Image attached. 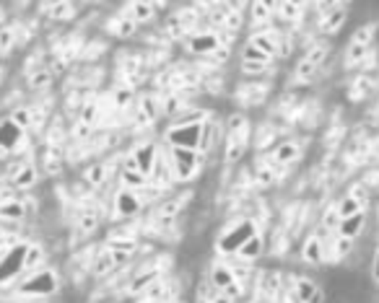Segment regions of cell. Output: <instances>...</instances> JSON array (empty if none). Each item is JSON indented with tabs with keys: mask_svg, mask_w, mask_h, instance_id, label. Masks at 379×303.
Wrapping results in <instances>:
<instances>
[{
	"mask_svg": "<svg viewBox=\"0 0 379 303\" xmlns=\"http://www.w3.org/2000/svg\"><path fill=\"white\" fill-rule=\"evenodd\" d=\"M255 233H258V223L252 218H241V221L229 223L221 236H218V241H216V251L223 254V257H234Z\"/></svg>",
	"mask_w": 379,
	"mask_h": 303,
	"instance_id": "1",
	"label": "cell"
},
{
	"mask_svg": "<svg viewBox=\"0 0 379 303\" xmlns=\"http://www.w3.org/2000/svg\"><path fill=\"white\" fill-rule=\"evenodd\" d=\"M57 290H60V277L50 267L27 272V277L19 283V293L27 298H47V295H55Z\"/></svg>",
	"mask_w": 379,
	"mask_h": 303,
	"instance_id": "2",
	"label": "cell"
},
{
	"mask_svg": "<svg viewBox=\"0 0 379 303\" xmlns=\"http://www.w3.org/2000/svg\"><path fill=\"white\" fill-rule=\"evenodd\" d=\"M167 158L172 166V174L174 182L185 184L193 182L195 176L200 174V166H203V156L198 150H182V148H167Z\"/></svg>",
	"mask_w": 379,
	"mask_h": 303,
	"instance_id": "3",
	"label": "cell"
},
{
	"mask_svg": "<svg viewBox=\"0 0 379 303\" xmlns=\"http://www.w3.org/2000/svg\"><path fill=\"white\" fill-rule=\"evenodd\" d=\"M27 251H29L27 241H16V244L0 257V288L21 280V275L27 272Z\"/></svg>",
	"mask_w": 379,
	"mask_h": 303,
	"instance_id": "4",
	"label": "cell"
},
{
	"mask_svg": "<svg viewBox=\"0 0 379 303\" xmlns=\"http://www.w3.org/2000/svg\"><path fill=\"white\" fill-rule=\"evenodd\" d=\"M200 135H203V125H169L164 132V143L167 148H182V150H198L200 148Z\"/></svg>",
	"mask_w": 379,
	"mask_h": 303,
	"instance_id": "5",
	"label": "cell"
},
{
	"mask_svg": "<svg viewBox=\"0 0 379 303\" xmlns=\"http://www.w3.org/2000/svg\"><path fill=\"white\" fill-rule=\"evenodd\" d=\"M185 47L190 55L213 57V52L221 47V37H218V31H195L185 39Z\"/></svg>",
	"mask_w": 379,
	"mask_h": 303,
	"instance_id": "6",
	"label": "cell"
},
{
	"mask_svg": "<svg viewBox=\"0 0 379 303\" xmlns=\"http://www.w3.org/2000/svg\"><path fill=\"white\" fill-rule=\"evenodd\" d=\"M143 208H146V202L140 200L138 192L125 189V187L117 189V194H114V215L117 218H135V215H140Z\"/></svg>",
	"mask_w": 379,
	"mask_h": 303,
	"instance_id": "7",
	"label": "cell"
},
{
	"mask_svg": "<svg viewBox=\"0 0 379 303\" xmlns=\"http://www.w3.org/2000/svg\"><path fill=\"white\" fill-rule=\"evenodd\" d=\"M345 13H348V6L330 3V8L325 10L322 16L317 19V29H320V34H335V31H341V26L345 24Z\"/></svg>",
	"mask_w": 379,
	"mask_h": 303,
	"instance_id": "8",
	"label": "cell"
},
{
	"mask_svg": "<svg viewBox=\"0 0 379 303\" xmlns=\"http://www.w3.org/2000/svg\"><path fill=\"white\" fill-rule=\"evenodd\" d=\"M148 182L158 187V189H169V187H174V174H172V166H169V158H167V150H158L156 153V161H154V171L148 176Z\"/></svg>",
	"mask_w": 379,
	"mask_h": 303,
	"instance_id": "9",
	"label": "cell"
},
{
	"mask_svg": "<svg viewBox=\"0 0 379 303\" xmlns=\"http://www.w3.org/2000/svg\"><path fill=\"white\" fill-rule=\"evenodd\" d=\"M299 156H302V146L296 140H278L270 153V161L276 166H291L294 161H299Z\"/></svg>",
	"mask_w": 379,
	"mask_h": 303,
	"instance_id": "10",
	"label": "cell"
},
{
	"mask_svg": "<svg viewBox=\"0 0 379 303\" xmlns=\"http://www.w3.org/2000/svg\"><path fill=\"white\" fill-rule=\"evenodd\" d=\"M156 153H158V146L156 143H140L130 156H133V161H135V166H138V171L143 176H151V171H154V161H156Z\"/></svg>",
	"mask_w": 379,
	"mask_h": 303,
	"instance_id": "11",
	"label": "cell"
},
{
	"mask_svg": "<svg viewBox=\"0 0 379 303\" xmlns=\"http://www.w3.org/2000/svg\"><path fill=\"white\" fill-rule=\"evenodd\" d=\"M366 223H369V218H366V212H356V215H351V218H343L341 223H338V228H335V233L338 236H343V239H351L356 241L366 231Z\"/></svg>",
	"mask_w": 379,
	"mask_h": 303,
	"instance_id": "12",
	"label": "cell"
},
{
	"mask_svg": "<svg viewBox=\"0 0 379 303\" xmlns=\"http://www.w3.org/2000/svg\"><path fill=\"white\" fill-rule=\"evenodd\" d=\"M24 143V130L10 120H0V150H13Z\"/></svg>",
	"mask_w": 379,
	"mask_h": 303,
	"instance_id": "13",
	"label": "cell"
},
{
	"mask_svg": "<svg viewBox=\"0 0 379 303\" xmlns=\"http://www.w3.org/2000/svg\"><path fill=\"white\" fill-rule=\"evenodd\" d=\"M302 262L304 265H322L325 259V241L317 236V233H312V236H306V241L302 244Z\"/></svg>",
	"mask_w": 379,
	"mask_h": 303,
	"instance_id": "14",
	"label": "cell"
},
{
	"mask_svg": "<svg viewBox=\"0 0 379 303\" xmlns=\"http://www.w3.org/2000/svg\"><path fill=\"white\" fill-rule=\"evenodd\" d=\"M247 45H252L260 52H265L270 60L278 55V34H273V31H252Z\"/></svg>",
	"mask_w": 379,
	"mask_h": 303,
	"instance_id": "15",
	"label": "cell"
},
{
	"mask_svg": "<svg viewBox=\"0 0 379 303\" xmlns=\"http://www.w3.org/2000/svg\"><path fill=\"white\" fill-rule=\"evenodd\" d=\"M247 143H250V132L247 135H226V164H237L241 161L244 150H247Z\"/></svg>",
	"mask_w": 379,
	"mask_h": 303,
	"instance_id": "16",
	"label": "cell"
},
{
	"mask_svg": "<svg viewBox=\"0 0 379 303\" xmlns=\"http://www.w3.org/2000/svg\"><path fill=\"white\" fill-rule=\"evenodd\" d=\"M27 218V205L21 200H3L0 202V221L3 223H19Z\"/></svg>",
	"mask_w": 379,
	"mask_h": 303,
	"instance_id": "17",
	"label": "cell"
},
{
	"mask_svg": "<svg viewBox=\"0 0 379 303\" xmlns=\"http://www.w3.org/2000/svg\"><path fill=\"white\" fill-rule=\"evenodd\" d=\"M262 251H265V241H262L260 233H255V236H252V239L247 241V244H244L234 257L241 259V262H255L258 257H262Z\"/></svg>",
	"mask_w": 379,
	"mask_h": 303,
	"instance_id": "18",
	"label": "cell"
},
{
	"mask_svg": "<svg viewBox=\"0 0 379 303\" xmlns=\"http://www.w3.org/2000/svg\"><path fill=\"white\" fill-rule=\"evenodd\" d=\"M223 130H226V135H247L252 132L250 127V120H247V114H241V111H232L226 122H223Z\"/></svg>",
	"mask_w": 379,
	"mask_h": 303,
	"instance_id": "19",
	"label": "cell"
},
{
	"mask_svg": "<svg viewBox=\"0 0 379 303\" xmlns=\"http://www.w3.org/2000/svg\"><path fill=\"white\" fill-rule=\"evenodd\" d=\"M10 184H13L16 189H29V187H34V184H37V166H34V164H24L19 171L13 174Z\"/></svg>",
	"mask_w": 379,
	"mask_h": 303,
	"instance_id": "20",
	"label": "cell"
},
{
	"mask_svg": "<svg viewBox=\"0 0 379 303\" xmlns=\"http://www.w3.org/2000/svg\"><path fill=\"white\" fill-rule=\"evenodd\" d=\"M234 283V275H232V270L226 265H213L211 270V288L216 290V293H221L226 285H232Z\"/></svg>",
	"mask_w": 379,
	"mask_h": 303,
	"instance_id": "21",
	"label": "cell"
},
{
	"mask_svg": "<svg viewBox=\"0 0 379 303\" xmlns=\"http://www.w3.org/2000/svg\"><path fill=\"white\" fill-rule=\"evenodd\" d=\"M317 288H320V283H315L312 277H299L294 283V298L299 303H309V298L315 295Z\"/></svg>",
	"mask_w": 379,
	"mask_h": 303,
	"instance_id": "22",
	"label": "cell"
},
{
	"mask_svg": "<svg viewBox=\"0 0 379 303\" xmlns=\"http://www.w3.org/2000/svg\"><path fill=\"white\" fill-rule=\"evenodd\" d=\"M120 182L125 189H133V192H140L143 187H148V176H143L138 171V169H122V174H120Z\"/></svg>",
	"mask_w": 379,
	"mask_h": 303,
	"instance_id": "23",
	"label": "cell"
},
{
	"mask_svg": "<svg viewBox=\"0 0 379 303\" xmlns=\"http://www.w3.org/2000/svg\"><path fill=\"white\" fill-rule=\"evenodd\" d=\"M117 270V265H114V259H112V254L104 249L99 257L94 259V265H91V275L94 277H107V275H112Z\"/></svg>",
	"mask_w": 379,
	"mask_h": 303,
	"instance_id": "24",
	"label": "cell"
},
{
	"mask_svg": "<svg viewBox=\"0 0 379 303\" xmlns=\"http://www.w3.org/2000/svg\"><path fill=\"white\" fill-rule=\"evenodd\" d=\"M273 13H278L288 24H299L302 21V6H296V3H273Z\"/></svg>",
	"mask_w": 379,
	"mask_h": 303,
	"instance_id": "25",
	"label": "cell"
},
{
	"mask_svg": "<svg viewBox=\"0 0 379 303\" xmlns=\"http://www.w3.org/2000/svg\"><path fill=\"white\" fill-rule=\"evenodd\" d=\"M156 280H158V270H140L138 275L130 280L128 288L133 290V293H138V290H146V288H151Z\"/></svg>",
	"mask_w": 379,
	"mask_h": 303,
	"instance_id": "26",
	"label": "cell"
},
{
	"mask_svg": "<svg viewBox=\"0 0 379 303\" xmlns=\"http://www.w3.org/2000/svg\"><path fill=\"white\" fill-rule=\"evenodd\" d=\"M335 210H338V218L343 221V218H351L356 212H364V205L345 194V197H341V200L335 202Z\"/></svg>",
	"mask_w": 379,
	"mask_h": 303,
	"instance_id": "27",
	"label": "cell"
},
{
	"mask_svg": "<svg viewBox=\"0 0 379 303\" xmlns=\"http://www.w3.org/2000/svg\"><path fill=\"white\" fill-rule=\"evenodd\" d=\"M306 60L315 65V68H320V65L327 63V57H330V45H325V42H315V45L306 49Z\"/></svg>",
	"mask_w": 379,
	"mask_h": 303,
	"instance_id": "28",
	"label": "cell"
},
{
	"mask_svg": "<svg viewBox=\"0 0 379 303\" xmlns=\"http://www.w3.org/2000/svg\"><path fill=\"white\" fill-rule=\"evenodd\" d=\"M317 70H320V68H315V65L309 63L306 57H302V60L296 63V68H294V81H296V83H309V81H315Z\"/></svg>",
	"mask_w": 379,
	"mask_h": 303,
	"instance_id": "29",
	"label": "cell"
},
{
	"mask_svg": "<svg viewBox=\"0 0 379 303\" xmlns=\"http://www.w3.org/2000/svg\"><path fill=\"white\" fill-rule=\"evenodd\" d=\"M156 16V6H151V3H133L130 6V19L135 21V24H146Z\"/></svg>",
	"mask_w": 379,
	"mask_h": 303,
	"instance_id": "30",
	"label": "cell"
},
{
	"mask_svg": "<svg viewBox=\"0 0 379 303\" xmlns=\"http://www.w3.org/2000/svg\"><path fill=\"white\" fill-rule=\"evenodd\" d=\"M241 63H258V65H270L273 60H270L265 52H260V49H255L252 45H244L241 47Z\"/></svg>",
	"mask_w": 379,
	"mask_h": 303,
	"instance_id": "31",
	"label": "cell"
},
{
	"mask_svg": "<svg viewBox=\"0 0 379 303\" xmlns=\"http://www.w3.org/2000/svg\"><path fill=\"white\" fill-rule=\"evenodd\" d=\"M45 262V249L39 247V244H29V251H27V272H34L39 270V265Z\"/></svg>",
	"mask_w": 379,
	"mask_h": 303,
	"instance_id": "32",
	"label": "cell"
},
{
	"mask_svg": "<svg viewBox=\"0 0 379 303\" xmlns=\"http://www.w3.org/2000/svg\"><path fill=\"white\" fill-rule=\"evenodd\" d=\"M250 10L252 21H258V24H268L273 19V3H252Z\"/></svg>",
	"mask_w": 379,
	"mask_h": 303,
	"instance_id": "33",
	"label": "cell"
},
{
	"mask_svg": "<svg viewBox=\"0 0 379 303\" xmlns=\"http://www.w3.org/2000/svg\"><path fill=\"white\" fill-rule=\"evenodd\" d=\"M86 182L91 184V187H99V184H104V176H107V169H104V164H91L89 169H86Z\"/></svg>",
	"mask_w": 379,
	"mask_h": 303,
	"instance_id": "34",
	"label": "cell"
},
{
	"mask_svg": "<svg viewBox=\"0 0 379 303\" xmlns=\"http://www.w3.org/2000/svg\"><path fill=\"white\" fill-rule=\"evenodd\" d=\"M351 251H353V241L343 239V236H338V233H335V236H333V254H335V257L345 259Z\"/></svg>",
	"mask_w": 379,
	"mask_h": 303,
	"instance_id": "35",
	"label": "cell"
},
{
	"mask_svg": "<svg viewBox=\"0 0 379 303\" xmlns=\"http://www.w3.org/2000/svg\"><path fill=\"white\" fill-rule=\"evenodd\" d=\"M348 197H353V200L361 202V205L366 208V205H369V200H371V192H369V187H366V182L351 184V192H348Z\"/></svg>",
	"mask_w": 379,
	"mask_h": 303,
	"instance_id": "36",
	"label": "cell"
},
{
	"mask_svg": "<svg viewBox=\"0 0 379 303\" xmlns=\"http://www.w3.org/2000/svg\"><path fill=\"white\" fill-rule=\"evenodd\" d=\"M96 226H99V215H96V210H84V212H81V218H78V228L84 231V233H91V231H96Z\"/></svg>",
	"mask_w": 379,
	"mask_h": 303,
	"instance_id": "37",
	"label": "cell"
},
{
	"mask_svg": "<svg viewBox=\"0 0 379 303\" xmlns=\"http://www.w3.org/2000/svg\"><path fill=\"white\" fill-rule=\"evenodd\" d=\"M226 267L232 270L234 280L241 285H244V277H250V272H252L250 267H247V262H241V259H237V257H234V265H226Z\"/></svg>",
	"mask_w": 379,
	"mask_h": 303,
	"instance_id": "38",
	"label": "cell"
},
{
	"mask_svg": "<svg viewBox=\"0 0 379 303\" xmlns=\"http://www.w3.org/2000/svg\"><path fill=\"white\" fill-rule=\"evenodd\" d=\"M10 120L16 122L21 130H27L29 125H31V111L27 109V107H19V109H13V114H10Z\"/></svg>",
	"mask_w": 379,
	"mask_h": 303,
	"instance_id": "39",
	"label": "cell"
},
{
	"mask_svg": "<svg viewBox=\"0 0 379 303\" xmlns=\"http://www.w3.org/2000/svg\"><path fill=\"white\" fill-rule=\"evenodd\" d=\"M338 223H341V218H338V210H335V202L327 208V212H325L322 218H320V226H325V228H338Z\"/></svg>",
	"mask_w": 379,
	"mask_h": 303,
	"instance_id": "40",
	"label": "cell"
},
{
	"mask_svg": "<svg viewBox=\"0 0 379 303\" xmlns=\"http://www.w3.org/2000/svg\"><path fill=\"white\" fill-rule=\"evenodd\" d=\"M52 83V75L47 73V70H39V73L31 75V81H29V86L34 88V91H39V88H47Z\"/></svg>",
	"mask_w": 379,
	"mask_h": 303,
	"instance_id": "41",
	"label": "cell"
},
{
	"mask_svg": "<svg viewBox=\"0 0 379 303\" xmlns=\"http://www.w3.org/2000/svg\"><path fill=\"white\" fill-rule=\"evenodd\" d=\"M120 24L114 26V37H120V39H125V37H130L133 31H135V21L133 19H117Z\"/></svg>",
	"mask_w": 379,
	"mask_h": 303,
	"instance_id": "42",
	"label": "cell"
},
{
	"mask_svg": "<svg viewBox=\"0 0 379 303\" xmlns=\"http://www.w3.org/2000/svg\"><path fill=\"white\" fill-rule=\"evenodd\" d=\"M221 293L226 295V298H232V301L237 303V301H239V298H241V295H244V285L237 283V280H234L232 285H226V288H223Z\"/></svg>",
	"mask_w": 379,
	"mask_h": 303,
	"instance_id": "43",
	"label": "cell"
},
{
	"mask_svg": "<svg viewBox=\"0 0 379 303\" xmlns=\"http://www.w3.org/2000/svg\"><path fill=\"white\" fill-rule=\"evenodd\" d=\"M291 49H294L291 37H288V34H281V37H278V55L276 57H288L291 55Z\"/></svg>",
	"mask_w": 379,
	"mask_h": 303,
	"instance_id": "44",
	"label": "cell"
},
{
	"mask_svg": "<svg viewBox=\"0 0 379 303\" xmlns=\"http://www.w3.org/2000/svg\"><path fill=\"white\" fill-rule=\"evenodd\" d=\"M241 73L244 75H260V73H265L270 65H258V63H241Z\"/></svg>",
	"mask_w": 379,
	"mask_h": 303,
	"instance_id": "45",
	"label": "cell"
},
{
	"mask_svg": "<svg viewBox=\"0 0 379 303\" xmlns=\"http://www.w3.org/2000/svg\"><path fill=\"white\" fill-rule=\"evenodd\" d=\"M130 101H133V91H130V88H117V91H114V104H117V107H128Z\"/></svg>",
	"mask_w": 379,
	"mask_h": 303,
	"instance_id": "46",
	"label": "cell"
},
{
	"mask_svg": "<svg viewBox=\"0 0 379 303\" xmlns=\"http://www.w3.org/2000/svg\"><path fill=\"white\" fill-rule=\"evenodd\" d=\"M371 280L379 285V249H374V257H371Z\"/></svg>",
	"mask_w": 379,
	"mask_h": 303,
	"instance_id": "47",
	"label": "cell"
},
{
	"mask_svg": "<svg viewBox=\"0 0 379 303\" xmlns=\"http://www.w3.org/2000/svg\"><path fill=\"white\" fill-rule=\"evenodd\" d=\"M10 39H13V31L6 29V31H0V49H6L10 45Z\"/></svg>",
	"mask_w": 379,
	"mask_h": 303,
	"instance_id": "48",
	"label": "cell"
},
{
	"mask_svg": "<svg viewBox=\"0 0 379 303\" xmlns=\"http://www.w3.org/2000/svg\"><path fill=\"white\" fill-rule=\"evenodd\" d=\"M179 107H182V104H179V99H177V96L167 99V114H172V111H179Z\"/></svg>",
	"mask_w": 379,
	"mask_h": 303,
	"instance_id": "49",
	"label": "cell"
},
{
	"mask_svg": "<svg viewBox=\"0 0 379 303\" xmlns=\"http://www.w3.org/2000/svg\"><path fill=\"white\" fill-rule=\"evenodd\" d=\"M309 303H325V288H322V285H320V288L315 290V295L309 298Z\"/></svg>",
	"mask_w": 379,
	"mask_h": 303,
	"instance_id": "50",
	"label": "cell"
},
{
	"mask_svg": "<svg viewBox=\"0 0 379 303\" xmlns=\"http://www.w3.org/2000/svg\"><path fill=\"white\" fill-rule=\"evenodd\" d=\"M208 303H234V301H232V298H226L223 293H216V290H213L211 301H208Z\"/></svg>",
	"mask_w": 379,
	"mask_h": 303,
	"instance_id": "51",
	"label": "cell"
},
{
	"mask_svg": "<svg viewBox=\"0 0 379 303\" xmlns=\"http://www.w3.org/2000/svg\"><path fill=\"white\" fill-rule=\"evenodd\" d=\"M0 236H3V228H0Z\"/></svg>",
	"mask_w": 379,
	"mask_h": 303,
	"instance_id": "52",
	"label": "cell"
}]
</instances>
